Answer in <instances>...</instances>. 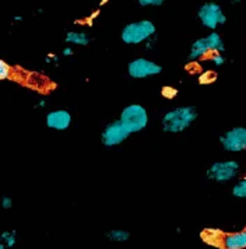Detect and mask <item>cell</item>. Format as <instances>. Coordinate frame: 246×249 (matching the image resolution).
Wrapping results in <instances>:
<instances>
[{
  "instance_id": "obj_28",
  "label": "cell",
  "mask_w": 246,
  "mask_h": 249,
  "mask_svg": "<svg viewBox=\"0 0 246 249\" xmlns=\"http://www.w3.org/2000/svg\"><path fill=\"white\" fill-rule=\"evenodd\" d=\"M244 1H246V0H231L232 4H239V3H244Z\"/></svg>"
},
{
  "instance_id": "obj_3",
  "label": "cell",
  "mask_w": 246,
  "mask_h": 249,
  "mask_svg": "<svg viewBox=\"0 0 246 249\" xmlns=\"http://www.w3.org/2000/svg\"><path fill=\"white\" fill-rule=\"evenodd\" d=\"M224 51H225V45H224L221 35L215 33V31H211L210 34H207L206 36L197 38L190 45L188 59L190 62H196V60L206 59L207 56L212 55L214 52H224Z\"/></svg>"
},
{
  "instance_id": "obj_10",
  "label": "cell",
  "mask_w": 246,
  "mask_h": 249,
  "mask_svg": "<svg viewBox=\"0 0 246 249\" xmlns=\"http://www.w3.org/2000/svg\"><path fill=\"white\" fill-rule=\"evenodd\" d=\"M71 113L66 109H53L46 113L45 116V124L49 129L56 132H65L71 126Z\"/></svg>"
},
{
  "instance_id": "obj_2",
  "label": "cell",
  "mask_w": 246,
  "mask_h": 249,
  "mask_svg": "<svg viewBox=\"0 0 246 249\" xmlns=\"http://www.w3.org/2000/svg\"><path fill=\"white\" fill-rule=\"evenodd\" d=\"M157 35L156 24L151 20H139L126 24L121 31V39L126 45H141Z\"/></svg>"
},
{
  "instance_id": "obj_7",
  "label": "cell",
  "mask_w": 246,
  "mask_h": 249,
  "mask_svg": "<svg viewBox=\"0 0 246 249\" xmlns=\"http://www.w3.org/2000/svg\"><path fill=\"white\" fill-rule=\"evenodd\" d=\"M127 73L132 79L144 80L162 73V66L147 57H136L127 65Z\"/></svg>"
},
{
  "instance_id": "obj_23",
  "label": "cell",
  "mask_w": 246,
  "mask_h": 249,
  "mask_svg": "<svg viewBox=\"0 0 246 249\" xmlns=\"http://www.w3.org/2000/svg\"><path fill=\"white\" fill-rule=\"evenodd\" d=\"M45 62L48 65H59V56L55 53H49L48 56L45 57Z\"/></svg>"
},
{
  "instance_id": "obj_11",
  "label": "cell",
  "mask_w": 246,
  "mask_h": 249,
  "mask_svg": "<svg viewBox=\"0 0 246 249\" xmlns=\"http://www.w3.org/2000/svg\"><path fill=\"white\" fill-rule=\"evenodd\" d=\"M224 237H225V234L220 228H206L200 234L201 241L204 244H207L210 247H215V248H223Z\"/></svg>"
},
{
  "instance_id": "obj_12",
  "label": "cell",
  "mask_w": 246,
  "mask_h": 249,
  "mask_svg": "<svg viewBox=\"0 0 246 249\" xmlns=\"http://www.w3.org/2000/svg\"><path fill=\"white\" fill-rule=\"evenodd\" d=\"M224 249H246V228L238 231L225 234L224 237Z\"/></svg>"
},
{
  "instance_id": "obj_21",
  "label": "cell",
  "mask_w": 246,
  "mask_h": 249,
  "mask_svg": "<svg viewBox=\"0 0 246 249\" xmlns=\"http://www.w3.org/2000/svg\"><path fill=\"white\" fill-rule=\"evenodd\" d=\"M167 0H139V4L141 7H158L162 6Z\"/></svg>"
},
{
  "instance_id": "obj_5",
  "label": "cell",
  "mask_w": 246,
  "mask_h": 249,
  "mask_svg": "<svg viewBox=\"0 0 246 249\" xmlns=\"http://www.w3.org/2000/svg\"><path fill=\"white\" fill-rule=\"evenodd\" d=\"M239 162L235 160H224V161H215L206 171L207 179L217 183H227L234 181L239 175Z\"/></svg>"
},
{
  "instance_id": "obj_20",
  "label": "cell",
  "mask_w": 246,
  "mask_h": 249,
  "mask_svg": "<svg viewBox=\"0 0 246 249\" xmlns=\"http://www.w3.org/2000/svg\"><path fill=\"white\" fill-rule=\"evenodd\" d=\"M161 94H162V97H164V98L174 100V98L178 95V89H175V87H172V86H165V87H162Z\"/></svg>"
},
{
  "instance_id": "obj_6",
  "label": "cell",
  "mask_w": 246,
  "mask_h": 249,
  "mask_svg": "<svg viewBox=\"0 0 246 249\" xmlns=\"http://www.w3.org/2000/svg\"><path fill=\"white\" fill-rule=\"evenodd\" d=\"M197 18L204 28L211 31H215L220 25L227 23V16L224 14L221 6L215 1L203 3L197 10Z\"/></svg>"
},
{
  "instance_id": "obj_13",
  "label": "cell",
  "mask_w": 246,
  "mask_h": 249,
  "mask_svg": "<svg viewBox=\"0 0 246 249\" xmlns=\"http://www.w3.org/2000/svg\"><path fill=\"white\" fill-rule=\"evenodd\" d=\"M65 41L69 45H76V46H87L91 42V36L87 34L86 31H69L65 36Z\"/></svg>"
},
{
  "instance_id": "obj_19",
  "label": "cell",
  "mask_w": 246,
  "mask_h": 249,
  "mask_svg": "<svg viewBox=\"0 0 246 249\" xmlns=\"http://www.w3.org/2000/svg\"><path fill=\"white\" fill-rule=\"evenodd\" d=\"M210 62L215 68H221L227 63V57L224 55V52H214L212 55H210Z\"/></svg>"
},
{
  "instance_id": "obj_24",
  "label": "cell",
  "mask_w": 246,
  "mask_h": 249,
  "mask_svg": "<svg viewBox=\"0 0 246 249\" xmlns=\"http://www.w3.org/2000/svg\"><path fill=\"white\" fill-rule=\"evenodd\" d=\"M157 41H158L157 35H154V36H151V38H150V39H148V41H147V42H145V44H144L145 49H147V51H151V49H153V48H154V46L157 45Z\"/></svg>"
},
{
  "instance_id": "obj_30",
  "label": "cell",
  "mask_w": 246,
  "mask_h": 249,
  "mask_svg": "<svg viewBox=\"0 0 246 249\" xmlns=\"http://www.w3.org/2000/svg\"><path fill=\"white\" fill-rule=\"evenodd\" d=\"M105 3H108V0H101V6H102V4H105Z\"/></svg>"
},
{
  "instance_id": "obj_9",
  "label": "cell",
  "mask_w": 246,
  "mask_h": 249,
  "mask_svg": "<svg viewBox=\"0 0 246 249\" xmlns=\"http://www.w3.org/2000/svg\"><path fill=\"white\" fill-rule=\"evenodd\" d=\"M132 133L126 129V126L118 119L113 121L111 124H108L101 132V143L105 147H116L121 146L124 140H127V137Z\"/></svg>"
},
{
  "instance_id": "obj_18",
  "label": "cell",
  "mask_w": 246,
  "mask_h": 249,
  "mask_svg": "<svg viewBox=\"0 0 246 249\" xmlns=\"http://www.w3.org/2000/svg\"><path fill=\"white\" fill-rule=\"evenodd\" d=\"M11 74H13V69H11L10 65L4 59H0V81L9 80Z\"/></svg>"
},
{
  "instance_id": "obj_25",
  "label": "cell",
  "mask_w": 246,
  "mask_h": 249,
  "mask_svg": "<svg viewBox=\"0 0 246 249\" xmlns=\"http://www.w3.org/2000/svg\"><path fill=\"white\" fill-rule=\"evenodd\" d=\"M73 53H74V51H73L71 46H66V48L63 49V52H62L63 56H73Z\"/></svg>"
},
{
  "instance_id": "obj_22",
  "label": "cell",
  "mask_w": 246,
  "mask_h": 249,
  "mask_svg": "<svg viewBox=\"0 0 246 249\" xmlns=\"http://www.w3.org/2000/svg\"><path fill=\"white\" fill-rule=\"evenodd\" d=\"M0 204H1V207L4 210H9V209L13 207V200H11V197H9V196H3L1 200H0Z\"/></svg>"
},
{
  "instance_id": "obj_4",
  "label": "cell",
  "mask_w": 246,
  "mask_h": 249,
  "mask_svg": "<svg viewBox=\"0 0 246 249\" xmlns=\"http://www.w3.org/2000/svg\"><path fill=\"white\" fill-rule=\"evenodd\" d=\"M119 121L126 126L130 133H139L148 126L150 116L145 107L141 104H130L122 109Z\"/></svg>"
},
{
  "instance_id": "obj_15",
  "label": "cell",
  "mask_w": 246,
  "mask_h": 249,
  "mask_svg": "<svg viewBox=\"0 0 246 249\" xmlns=\"http://www.w3.org/2000/svg\"><path fill=\"white\" fill-rule=\"evenodd\" d=\"M0 241L4 242L7 248L11 249L16 245V242H17V234H16V231L14 230L13 231H1L0 232Z\"/></svg>"
},
{
  "instance_id": "obj_29",
  "label": "cell",
  "mask_w": 246,
  "mask_h": 249,
  "mask_svg": "<svg viewBox=\"0 0 246 249\" xmlns=\"http://www.w3.org/2000/svg\"><path fill=\"white\" fill-rule=\"evenodd\" d=\"M0 249H9V248L6 247V244H4V242H1V241H0Z\"/></svg>"
},
{
  "instance_id": "obj_16",
  "label": "cell",
  "mask_w": 246,
  "mask_h": 249,
  "mask_svg": "<svg viewBox=\"0 0 246 249\" xmlns=\"http://www.w3.org/2000/svg\"><path fill=\"white\" fill-rule=\"evenodd\" d=\"M232 196L238 197V199H246V177L241 178L232 186Z\"/></svg>"
},
{
  "instance_id": "obj_14",
  "label": "cell",
  "mask_w": 246,
  "mask_h": 249,
  "mask_svg": "<svg viewBox=\"0 0 246 249\" xmlns=\"http://www.w3.org/2000/svg\"><path fill=\"white\" fill-rule=\"evenodd\" d=\"M106 238L112 241V242H116V244H123V242H127L130 239V232L127 230H122V228H113L106 231Z\"/></svg>"
},
{
  "instance_id": "obj_1",
  "label": "cell",
  "mask_w": 246,
  "mask_h": 249,
  "mask_svg": "<svg viewBox=\"0 0 246 249\" xmlns=\"http://www.w3.org/2000/svg\"><path fill=\"white\" fill-rule=\"evenodd\" d=\"M197 119V111L194 107L190 105H182L176 107L171 111H168L161 121L162 130L165 133H182L186 129H189L192 124H194V121Z\"/></svg>"
},
{
  "instance_id": "obj_8",
  "label": "cell",
  "mask_w": 246,
  "mask_h": 249,
  "mask_svg": "<svg viewBox=\"0 0 246 249\" xmlns=\"http://www.w3.org/2000/svg\"><path fill=\"white\" fill-rule=\"evenodd\" d=\"M220 144L228 153H242L246 150V127L235 126L220 136Z\"/></svg>"
},
{
  "instance_id": "obj_27",
  "label": "cell",
  "mask_w": 246,
  "mask_h": 249,
  "mask_svg": "<svg viewBox=\"0 0 246 249\" xmlns=\"http://www.w3.org/2000/svg\"><path fill=\"white\" fill-rule=\"evenodd\" d=\"M13 21H22V17L21 16H14L13 17Z\"/></svg>"
},
{
  "instance_id": "obj_26",
  "label": "cell",
  "mask_w": 246,
  "mask_h": 249,
  "mask_svg": "<svg viewBox=\"0 0 246 249\" xmlns=\"http://www.w3.org/2000/svg\"><path fill=\"white\" fill-rule=\"evenodd\" d=\"M45 105H46V101H45V100H39V101L36 102V105H35V108H38V109H41V108H44Z\"/></svg>"
},
{
  "instance_id": "obj_17",
  "label": "cell",
  "mask_w": 246,
  "mask_h": 249,
  "mask_svg": "<svg viewBox=\"0 0 246 249\" xmlns=\"http://www.w3.org/2000/svg\"><path fill=\"white\" fill-rule=\"evenodd\" d=\"M197 80H199V84H201V86H209V84H212L217 80V74L212 70H204L199 74Z\"/></svg>"
}]
</instances>
